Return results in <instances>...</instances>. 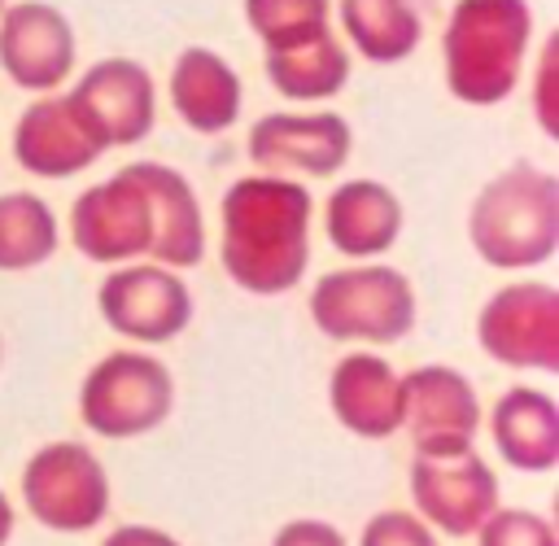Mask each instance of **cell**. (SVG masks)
Here are the masks:
<instances>
[{"label": "cell", "instance_id": "6da1fadb", "mask_svg": "<svg viewBox=\"0 0 559 546\" xmlns=\"http://www.w3.org/2000/svg\"><path fill=\"white\" fill-rule=\"evenodd\" d=\"M314 197L288 175H240L218 201V262L253 297H284L310 266Z\"/></svg>", "mask_w": 559, "mask_h": 546}, {"label": "cell", "instance_id": "7a4b0ae2", "mask_svg": "<svg viewBox=\"0 0 559 546\" xmlns=\"http://www.w3.org/2000/svg\"><path fill=\"white\" fill-rule=\"evenodd\" d=\"M533 57L528 0H454L441 26V74L459 105L489 109L515 96Z\"/></svg>", "mask_w": 559, "mask_h": 546}, {"label": "cell", "instance_id": "3957f363", "mask_svg": "<svg viewBox=\"0 0 559 546\" xmlns=\"http://www.w3.org/2000/svg\"><path fill=\"white\" fill-rule=\"evenodd\" d=\"M467 240L493 271H533L559 253V179L533 162H511L467 205Z\"/></svg>", "mask_w": 559, "mask_h": 546}, {"label": "cell", "instance_id": "277c9868", "mask_svg": "<svg viewBox=\"0 0 559 546\" xmlns=\"http://www.w3.org/2000/svg\"><path fill=\"white\" fill-rule=\"evenodd\" d=\"M310 323L341 345H397L419 323V297L406 271L376 262L336 266L310 288Z\"/></svg>", "mask_w": 559, "mask_h": 546}, {"label": "cell", "instance_id": "5b68a950", "mask_svg": "<svg viewBox=\"0 0 559 546\" xmlns=\"http://www.w3.org/2000/svg\"><path fill=\"white\" fill-rule=\"evenodd\" d=\"M175 411V376L144 345L96 358L79 384V419L92 437L135 441L157 432Z\"/></svg>", "mask_w": 559, "mask_h": 546}, {"label": "cell", "instance_id": "8992f818", "mask_svg": "<svg viewBox=\"0 0 559 546\" xmlns=\"http://www.w3.org/2000/svg\"><path fill=\"white\" fill-rule=\"evenodd\" d=\"M22 507L48 533H92L114 507V485L87 441H44L17 476Z\"/></svg>", "mask_w": 559, "mask_h": 546}, {"label": "cell", "instance_id": "52a82bcc", "mask_svg": "<svg viewBox=\"0 0 559 546\" xmlns=\"http://www.w3.org/2000/svg\"><path fill=\"white\" fill-rule=\"evenodd\" d=\"M476 345L511 371L559 376V288L546 280H511L476 310Z\"/></svg>", "mask_w": 559, "mask_h": 546}, {"label": "cell", "instance_id": "ba28073f", "mask_svg": "<svg viewBox=\"0 0 559 546\" xmlns=\"http://www.w3.org/2000/svg\"><path fill=\"white\" fill-rule=\"evenodd\" d=\"M96 314L131 345H166L188 332L197 301L183 271L162 262H122L96 284Z\"/></svg>", "mask_w": 559, "mask_h": 546}, {"label": "cell", "instance_id": "9c48e42d", "mask_svg": "<svg viewBox=\"0 0 559 546\" xmlns=\"http://www.w3.org/2000/svg\"><path fill=\"white\" fill-rule=\"evenodd\" d=\"M406 494H411V511L432 533L445 537H472L502 502L498 472L485 463L476 446L450 454H411Z\"/></svg>", "mask_w": 559, "mask_h": 546}, {"label": "cell", "instance_id": "30bf717a", "mask_svg": "<svg viewBox=\"0 0 559 546\" xmlns=\"http://www.w3.org/2000/svg\"><path fill=\"white\" fill-rule=\"evenodd\" d=\"M70 245L96 266H122V262L148 258L153 210H148V197L127 166L74 197Z\"/></svg>", "mask_w": 559, "mask_h": 546}, {"label": "cell", "instance_id": "8fae6325", "mask_svg": "<svg viewBox=\"0 0 559 546\" xmlns=\"http://www.w3.org/2000/svg\"><path fill=\"white\" fill-rule=\"evenodd\" d=\"M485 406L476 384L450 363H424L402 371V432H411V454H450L476 446Z\"/></svg>", "mask_w": 559, "mask_h": 546}, {"label": "cell", "instance_id": "7c38bea8", "mask_svg": "<svg viewBox=\"0 0 559 546\" xmlns=\"http://www.w3.org/2000/svg\"><path fill=\"white\" fill-rule=\"evenodd\" d=\"M354 153V127L336 109L310 114H262L249 127V162L266 175L328 179Z\"/></svg>", "mask_w": 559, "mask_h": 546}, {"label": "cell", "instance_id": "4fadbf2b", "mask_svg": "<svg viewBox=\"0 0 559 546\" xmlns=\"http://www.w3.org/2000/svg\"><path fill=\"white\" fill-rule=\"evenodd\" d=\"M79 39L70 17L48 0H13L0 13V70L13 87L44 96L74 74Z\"/></svg>", "mask_w": 559, "mask_h": 546}, {"label": "cell", "instance_id": "5bb4252c", "mask_svg": "<svg viewBox=\"0 0 559 546\" xmlns=\"http://www.w3.org/2000/svg\"><path fill=\"white\" fill-rule=\"evenodd\" d=\"M100 153L109 149L70 92L35 96L13 122V162L35 179H70Z\"/></svg>", "mask_w": 559, "mask_h": 546}, {"label": "cell", "instance_id": "9a60e30c", "mask_svg": "<svg viewBox=\"0 0 559 546\" xmlns=\"http://www.w3.org/2000/svg\"><path fill=\"white\" fill-rule=\"evenodd\" d=\"M105 149H131L157 127V83L135 57H100L70 87Z\"/></svg>", "mask_w": 559, "mask_h": 546}, {"label": "cell", "instance_id": "2e32d148", "mask_svg": "<svg viewBox=\"0 0 559 546\" xmlns=\"http://www.w3.org/2000/svg\"><path fill=\"white\" fill-rule=\"evenodd\" d=\"M328 406L349 437L384 441L402 432V371L376 349H354L332 363Z\"/></svg>", "mask_w": 559, "mask_h": 546}, {"label": "cell", "instance_id": "e0dca14e", "mask_svg": "<svg viewBox=\"0 0 559 546\" xmlns=\"http://www.w3.org/2000/svg\"><path fill=\"white\" fill-rule=\"evenodd\" d=\"M406 227L402 197L380 179H345L323 201V232L328 245L349 262H376L384 258Z\"/></svg>", "mask_w": 559, "mask_h": 546}, {"label": "cell", "instance_id": "ac0fdd59", "mask_svg": "<svg viewBox=\"0 0 559 546\" xmlns=\"http://www.w3.org/2000/svg\"><path fill=\"white\" fill-rule=\"evenodd\" d=\"M166 96L175 118L197 135H223L240 122L245 109V83L236 66L205 44H188L166 79Z\"/></svg>", "mask_w": 559, "mask_h": 546}, {"label": "cell", "instance_id": "d6986e66", "mask_svg": "<svg viewBox=\"0 0 559 546\" xmlns=\"http://www.w3.org/2000/svg\"><path fill=\"white\" fill-rule=\"evenodd\" d=\"M135 183L148 197L153 210V249L148 262L188 271L205 258V210L192 188V179L166 162H127Z\"/></svg>", "mask_w": 559, "mask_h": 546}, {"label": "cell", "instance_id": "ffe728a7", "mask_svg": "<svg viewBox=\"0 0 559 546\" xmlns=\"http://www.w3.org/2000/svg\"><path fill=\"white\" fill-rule=\"evenodd\" d=\"M498 459L524 476L559 467V402L533 384H511L485 415Z\"/></svg>", "mask_w": 559, "mask_h": 546}, {"label": "cell", "instance_id": "44dd1931", "mask_svg": "<svg viewBox=\"0 0 559 546\" xmlns=\"http://www.w3.org/2000/svg\"><path fill=\"white\" fill-rule=\"evenodd\" d=\"M332 17L345 44L371 66H397L424 39V17L415 0H336Z\"/></svg>", "mask_w": 559, "mask_h": 546}, {"label": "cell", "instance_id": "7402d4cb", "mask_svg": "<svg viewBox=\"0 0 559 546\" xmlns=\"http://www.w3.org/2000/svg\"><path fill=\"white\" fill-rule=\"evenodd\" d=\"M262 70L266 83L297 105H319L345 92L349 83V48L341 44L336 31L297 44V48H280V52H262Z\"/></svg>", "mask_w": 559, "mask_h": 546}, {"label": "cell", "instance_id": "603a6c76", "mask_svg": "<svg viewBox=\"0 0 559 546\" xmlns=\"http://www.w3.org/2000/svg\"><path fill=\"white\" fill-rule=\"evenodd\" d=\"M57 249H61L57 210L26 188L0 192V271L4 275L35 271L52 262Z\"/></svg>", "mask_w": 559, "mask_h": 546}, {"label": "cell", "instance_id": "cb8c5ba5", "mask_svg": "<svg viewBox=\"0 0 559 546\" xmlns=\"http://www.w3.org/2000/svg\"><path fill=\"white\" fill-rule=\"evenodd\" d=\"M262 52L297 48L332 31V0H240Z\"/></svg>", "mask_w": 559, "mask_h": 546}, {"label": "cell", "instance_id": "d4e9b609", "mask_svg": "<svg viewBox=\"0 0 559 546\" xmlns=\"http://www.w3.org/2000/svg\"><path fill=\"white\" fill-rule=\"evenodd\" d=\"M476 546H559V529L550 515L528 507H493L489 520L472 533Z\"/></svg>", "mask_w": 559, "mask_h": 546}, {"label": "cell", "instance_id": "484cf974", "mask_svg": "<svg viewBox=\"0 0 559 546\" xmlns=\"http://www.w3.org/2000/svg\"><path fill=\"white\" fill-rule=\"evenodd\" d=\"M528 109L546 140H559V35L550 31L533 57L528 74Z\"/></svg>", "mask_w": 559, "mask_h": 546}, {"label": "cell", "instance_id": "4316f807", "mask_svg": "<svg viewBox=\"0 0 559 546\" xmlns=\"http://www.w3.org/2000/svg\"><path fill=\"white\" fill-rule=\"evenodd\" d=\"M358 546H437V533H432L415 511L389 507V511H376V515L362 524Z\"/></svg>", "mask_w": 559, "mask_h": 546}, {"label": "cell", "instance_id": "83f0119b", "mask_svg": "<svg viewBox=\"0 0 559 546\" xmlns=\"http://www.w3.org/2000/svg\"><path fill=\"white\" fill-rule=\"evenodd\" d=\"M271 546H349V542H345V533L332 520H323V515H297V520H288V524L275 529Z\"/></svg>", "mask_w": 559, "mask_h": 546}, {"label": "cell", "instance_id": "f1b7e54d", "mask_svg": "<svg viewBox=\"0 0 559 546\" xmlns=\"http://www.w3.org/2000/svg\"><path fill=\"white\" fill-rule=\"evenodd\" d=\"M100 546H183L175 533L157 529V524H118L105 533Z\"/></svg>", "mask_w": 559, "mask_h": 546}, {"label": "cell", "instance_id": "f546056e", "mask_svg": "<svg viewBox=\"0 0 559 546\" xmlns=\"http://www.w3.org/2000/svg\"><path fill=\"white\" fill-rule=\"evenodd\" d=\"M13 529H17V511H13L9 494L0 489V546H9V542H13Z\"/></svg>", "mask_w": 559, "mask_h": 546}, {"label": "cell", "instance_id": "4dcf8cb0", "mask_svg": "<svg viewBox=\"0 0 559 546\" xmlns=\"http://www.w3.org/2000/svg\"><path fill=\"white\" fill-rule=\"evenodd\" d=\"M0 363H4V341H0Z\"/></svg>", "mask_w": 559, "mask_h": 546}, {"label": "cell", "instance_id": "1f68e13d", "mask_svg": "<svg viewBox=\"0 0 559 546\" xmlns=\"http://www.w3.org/2000/svg\"><path fill=\"white\" fill-rule=\"evenodd\" d=\"M4 4H9V0H0V13H4Z\"/></svg>", "mask_w": 559, "mask_h": 546}]
</instances>
